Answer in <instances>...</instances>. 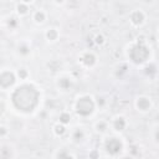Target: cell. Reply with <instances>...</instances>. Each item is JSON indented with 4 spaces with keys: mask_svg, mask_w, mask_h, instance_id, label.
I'll use <instances>...</instances> for the list:
<instances>
[{
    "mask_svg": "<svg viewBox=\"0 0 159 159\" xmlns=\"http://www.w3.org/2000/svg\"><path fill=\"white\" fill-rule=\"evenodd\" d=\"M94 107H96V102L88 94H83V96L78 97L76 103H75V111L81 117L91 116L94 111Z\"/></svg>",
    "mask_w": 159,
    "mask_h": 159,
    "instance_id": "obj_3",
    "label": "cell"
},
{
    "mask_svg": "<svg viewBox=\"0 0 159 159\" xmlns=\"http://www.w3.org/2000/svg\"><path fill=\"white\" fill-rule=\"evenodd\" d=\"M94 42H96V45H103L104 43V36L102 34H97L94 36Z\"/></svg>",
    "mask_w": 159,
    "mask_h": 159,
    "instance_id": "obj_21",
    "label": "cell"
},
{
    "mask_svg": "<svg viewBox=\"0 0 159 159\" xmlns=\"http://www.w3.org/2000/svg\"><path fill=\"white\" fill-rule=\"evenodd\" d=\"M149 55H150V50L147 47L144 41H138L128 51V56H129L130 61L135 65L144 63L149 58Z\"/></svg>",
    "mask_w": 159,
    "mask_h": 159,
    "instance_id": "obj_2",
    "label": "cell"
},
{
    "mask_svg": "<svg viewBox=\"0 0 159 159\" xmlns=\"http://www.w3.org/2000/svg\"><path fill=\"white\" fill-rule=\"evenodd\" d=\"M104 104H106V99H104L103 97H98V98H97V106L104 107Z\"/></svg>",
    "mask_w": 159,
    "mask_h": 159,
    "instance_id": "obj_26",
    "label": "cell"
},
{
    "mask_svg": "<svg viewBox=\"0 0 159 159\" xmlns=\"http://www.w3.org/2000/svg\"><path fill=\"white\" fill-rule=\"evenodd\" d=\"M16 75H17V77H19L20 80H26V78L29 77V72H27L26 68H19Z\"/></svg>",
    "mask_w": 159,
    "mask_h": 159,
    "instance_id": "obj_19",
    "label": "cell"
},
{
    "mask_svg": "<svg viewBox=\"0 0 159 159\" xmlns=\"http://www.w3.org/2000/svg\"><path fill=\"white\" fill-rule=\"evenodd\" d=\"M88 158H89V159H99V152H98L97 149H92V150H89V153H88Z\"/></svg>",
    "mask_w": 159,
    "mask_h": 159,
    "instance_id": "obj_22",
    "label": "cell"
},
{
    "mask_svg": "<svg viewBox=\"0 0 159 159\" xmlns=\"http://www.w3.org/2000/svg\"><path fill=\"white\" fill-rule=\"evenodd\" d=\"M71 86H72V81H71L70 77L63 76V77H60V78L57 80V87H58L60 89H62V91L70 89Z\"/></svg>",
    "mask_w": 159,
    "mask_h": 159,
    "instance_id": "obj_10",
    "label": "cell"
},
{
    "mask_svg": "<svg viewBox=\"0 0 159 159\" xmlns=\"http://www.w3.org/2000/svg\"><path fill=\"white\" fill-rule=\"evenodd\" d=\"M58 36H60V32H58V30H57V29H55V27L47 29V30H46V32H45V37H46V40H47V41H50V42L56 41V40L58 39Z\"/></svg>",
    "mask_w": 159,
    "mask_h": 159,
    "instance_id": "obj_11",
    "label": "cell"
},
{
    "mask_svg": "<svg viewBox=\"0 0 159 159\" xmlns=\"http://www.w3.org/2000/svg\"><path fill=\"white\" fill-rule=\"evenodd\" d=\"M65 159H76V158H75L72 154H70V153H68V154L66 155V158H65Z\"/></svg>",
    "mask_w": 159,
    "mask_h": 159,
    "instance_id": "obj_27",
    "label": "cell"
},
{
    "mask_svg": "<svg viewBox=\"0 0 159 159\" xmlns=\"http://www.w3.org/2000/svg\"><path fill=\"white\" fill-rule=\"evenodd\" d=\"M122 159H134V157H132V155H124Z\"/></svg>",
    "mask_w": 159,
    "mask_h": 159,
    "instance_id": "obj_28",
    "label": "cell"
},
{
    "mask_svg": "<svg viewBox=\"0 0 159 159\" xmlns=\"http://www.w3.org/2000/svg\"><path fill=\"white\" fill-rule=\"evenodd\" d=\"M16 82V76L11 71H1L0 72V88L7 89L11 86H14Z\"/></svg>",
    "mask_w": 159,
    "mask_h": 159,
    "instance_id": "obj_5",
    "label": "cell"
},
{
    "mask_svg": "<svg viewBox=\"0 0 159 159\" xmlns=\"http://www.w3.org/2000/svg\"><path fill=\"white\" fill-rule=\"evenodd\" d=\"M155 72H157V70H155V66L154 65H149V66L145 67V73L147 75H153Z\"/></svg>",
    "mask_w": 159,
    "mask_h": 159,
    "instance_id": "obj_24",
    "label": "cell"
},
{
    "mask_svg": "<svg viewBox=\"0 0 159 159\" xmlns=\"http://www.w3.org/2000/svg\"><path fill=\"white\" fill-rule=\"evenodd\" d=\"M10 155H11V150L7 145H2L1 149H0V157L1 159H10Z\"/></svg>",
    "mask_w": 159,
    "mask_h": 159,
    "instance_id": "obj_18",
    "label": "cell"
},
{
    "mask_svg": "<svg viewBox=\"0 0 159 159\" xmlns=\"http://www.w3.org/2000/svg\"><path fill=\"white\" fill-rule=\"evenodd\" d=\"M104 149L109 155H117L123 149V143L119 138L111 137L104 142Z\"/></svg>",
    "mask_w": 159,
    "mask_h": 159,
    "instance_id": "obj_4",
    "label": "cell"
},
{
    "mask_svg": "<svg viewBox=\"0 0 159 159\" xmlns=\"http://www.w3.org/2000/svg\"><path fill=\"white\" fill-rule=\"evenodd\" d=\"M7 26H9L10 29H15V27L17 26V20H16L15 17H10L9 21H7Z\"/></svg>",
    "mask_w": 159,
    "mask_h": 159,
    "instance_id": "obj_23",
    "label": "cell"
},
{
    "mask_svg": "<svg viewBox=\"0 0 159 159\" xmlns=\"http://www.w3.org/2000/svg\"><path fill=\"white\" fill-rule=\"evenodd\" d=\"M29 11H30V7H29L27 2L21 1V2H19V4L16 5V12H17V15H20V16H25V15L29 14Z\"/></svg>",
    "mask_w": 159,
    "mask_h": 159,
    "instance_id": "obj_12",
    "label": "cell"
},
{
    "mask_svg": "<svg viewBox=\"0 0 159 159\" xmlns=\"http://www.w3.org/2000/svg\"><path fill=\"white\" fill-rule=\"evenodd\" d=\"M144 20H145V15H144V12H143L142 10H138V9H137V10H134V11L130 12L129 21H130V24H132L133 26H135V27L142 26L143 22H144Z\"/></svg>",
    "mask_w": 159,
    "mask_h": 159,
    "instance_id": "obj_6",
    "label": "cell"
},
{
    "mask_svg": "<svg viewBox=\"0 0 159 159\" xmlns=\"http://www.w3.org/2000/svg\"><path fill=\"white\" fill-rule=\"evenodd\" d=\"M94 128L97 132L99 133H104L107 129H108V123L106 120H98L96 124H94Z\"/></svg>",
    "mask_w": 159,
    "mask_h": 159,
    "instance_id": "obj_17",
    "label": "cell"
},
{
    "mask_svg": "<svg viewBox=\"0 0 159 159\" xmlns=\"http://www.w3.org/2000/svg\"><path fill=\"white\" fill-rule=\"evenodd\" d=\"M7 133H9L7 128L5 125H0V137H6Z\"/></svg>",
    "mask_w": 159,
    "mask_h": 159,
    "instance_id": "obj_25",
    "label": "cell"
},
{
    "mask_svg": "<svg viewBox=\"0 0 159 159\" xmlns=\"http://www.w3.org/2000/svg\"><path fill=\"white\" fill-rule=\"evenodd\" d=\"M70 122H71V114H70L68 112H62V113H60L58 123H61V124L66 125V124H68Z\"/></svg>",
    "mask_w": 159,
    "mask_h": 159,
    "instance_id": "obj_16",
    "label": "cell"
},
{
    "mask_svg": "<svg viewBox=\"0 0 159 159\" xmlns=\"http://www.w3.org/2000/svg\"><path fill=\"white\" fill-rule=\"evenodd\" d=\"M80 62L84 66V67H93L97 62V57L93 52H84L81 57H80Z\"/></svg>",
    "mask_w": 159,
    "mask_h": 159,
    "instance_id": "obj_8",
    "label": "cell"
},
{
    "mask_svg": "<svg viewBox=\"0 0 159 159\" xmlns=\"http://www.w3.org/2000/svg\"><path fill=\"white\" fill-rule=\"evenodd\" d=\"M40 99V93L34 84H21L16 87L11 94V102L14 107L24 113L32 112Z\"/></svg>",
    "mask_w": 159,
    "mask_h": 159,
    "instance_id": "obj_1",
    "label": "cell"
},
{
    "mask_svg": "<svg viewBox=\"0 0 159 159\" xmlns=\"http://www.w3.org/2000/svg\"><path fill=\"white\" fill-rule=\"evenodd\" d=\"M32 19L36 24H42L46 20V12L43 10H36L32 15Z\"/></svg>",
    "mask_w": 159,
    "mask_h": 159,
    "instance_id": "obj_13",
    "label": "cell"
},
{
    "mask_svg": "<svg viewBox=\"0 0 159 159\" xmlns=\"http://www.w3.org/2000/svg\"><path fill=\"white\" fill-rule=\"evenodd\" d=\"M19 52L22 53V55H27V53H30V46L26 45V43H21V45L19 46Z\"/></svg>",
    "mask_w": 159,
    "mask_h": 159,
    "instance_id": "obj_20",
    "label": "cell"
},
{
    "mask_svg": "<svg viewBox=\"0 0 159 159\" xmlns=\"http://www.w3.org/2000/svg\"><path fill=\"white\" fill-rule=\"evenodd\" d=\"M0 103H1V97H0Z\"/></svg>",
    "mask_w": 159,
    "mask_h": 159,
    "instance_id": "obj_29",
    "label": "cell"
},
{
    "mask_svg": "<svg viewBox=\"0 0 159 159\" xmlns=\"http://www.w3.org/2000/svg\"><path fill=\"white\" fill-rule=\"evenodd\" d=\"M135 107H137V109L140 111V112H147V111H149L150 107H152V101H150V98H148V97H145V96H140V97H138L137 101H135Z\"/></svg>",
    "mask_w": 159,
    "mask_h": 159,
    "instance_id": "obj_7",
    "label": "cell"
},
{
    "mask_svg": "<svg viewBox=\"0 0 159 159\" xmlns=\"http://www.w3.org/2000/svg\"><path fill=\"white\" fill-rule=\"evenodd\" d=\"M72 139H73L75 143H80V142H82V140L84 139V132H83L81 128L75 129L73 133H72Z\"/></svg>",
    "mask_w": 159,
    "mask_h": 159,
    "instance_id": "obj_14",
    "label": "cell"
},
{
    "mask_svg": "<svg viewBox=\"0 0 159 159\" xmlns=\"http://www.w3.org/2000/svg\"><path fill=\"white\" fill-rule=\"evenodd\" d=\"M53 133H55V135H57V137H62V135L66 133V127H65L63 124H61V123H56V124L53 125Z\"/></svg>",
    "mask_w": 159,
    "mask_h": 159,
    "instance_id": "obj_15",
    "label": "cell"
},
{
    "mask_svg": "<svg viewBox=\"0 0 159 159\" xmlns=\"http://www.w3.org/2000/svg\"><path fill=\"white\" fill-rule=\"evenodd\" d=\"M112 127H113L117 132H122V130H124L125 127H127V120H125V118L122 117V116L116 117V118L113 119V122H112Z\"/></svg>",
    "mask_w": 159,
    "mask_h": 159,
    "instance_id": "obj_9",
    "label": "cell"
}]
</instances>
